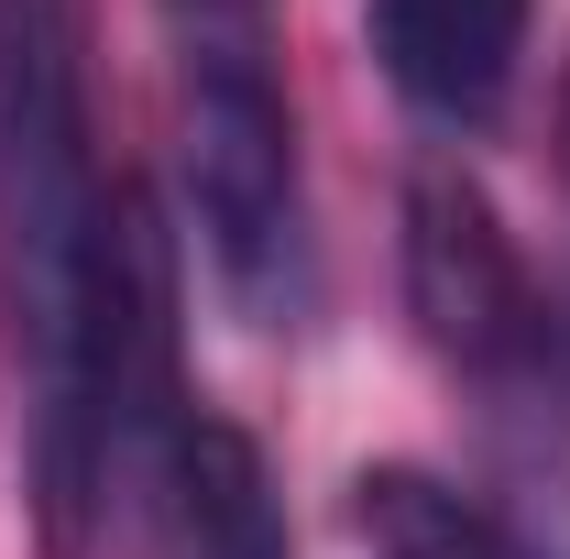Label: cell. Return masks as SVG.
<instances>
[{"instance_id": "7", "label": "cell", "mask_w": 570, "mask_h": 559, "mask_svg": "<svg viewBox=\"0 0 570 559\" xmlns=\"http://www.w3.org/2000/svg\"><path fill=\"white\" fill-rule=\"evenodd\" d=\"M560 133H570V77H560Z\"/></svg>"}, {"instance_id": "2", "label": "cell", "mask_w": 570, "mask_h": 559, "mask_svg": "<svg viewBox=\"0 0 570 559\" xmlns=\"http://www.w3.org/2000/svg\"><path fill=\"white\" fill-rule=\"evenodd\" d=\"M176 56V154L187 209L242 318H307L318 253H307V165H296V99H285V0H154Z\"/></svg>"}, {"instance_id": "3", "label": "cell", "mask_w": 570, "mask_h": 559, "mask_svg": "<svg viewBox=\"0 0 570 559\" xmlns=\"http://www.w3.org/2000/svg\"><path fill=\"white\" fill-rule=\"evenodd\" d=\"M406 318L450 373H472L494 395L560 384V307L538 296L494 187L461 154H428L406 176Z\"/></svg>"}, {"instance_id": "6", "label": "cell", "mask_w": 570, "mask_h": 559, "mask_svg": "<svg viewBox=\"0 0 570 559\" xmlns=\"http://www.w3.org/2000/svg\"><path fill=\"white\" fill-rule=\"evenodd\" d=\"M352 538L373 559H527L483 493L439 483V472H417V461L352 472Z\"/></svg>"}, {"instance_id": "4", "label": "cell", "mask_w": 570, "mask_h": 559, "mask_svg": "<svg viewBox=\"0 0 570 559\" xmlns=\"http://www.w3.org/2000/svg\"><path fill=\"white\" fill-rule=\"evenodd\" d=\"M121 516L154 527L165 559H285V493L264 472V450L209 406H176V428L154 439L142 483Z\"/></svg>"}, {"instance_id": "5", "label": "cell", "mask_w": 570, "mask_h": 559, "mask_svg": "<svg viewBox=\"0 0 570 559\" xmlns=\"http://www.w3.org/2000/svg\"><path fill=\"white\" fill-rule=\"evenodd\" d=\"M373 11V56L417 99L428 121H494L538 0H362Z\"/></svg>"}, {"instance_id": "1", "label": "cell", "mask_w": 570, "mask_h": 559, "mask_svg": "<svg viewBox=\"0 0 570 559\" xmlns=\"http://www.w3.org/2000/svg\"><path fill=\"white\" fill-rule=\"evenodd\" d=\"M110 176L88 133V0H0V318L22 362L33 549H110V428H99V264Z\"/></svg>"}]
</instances>
